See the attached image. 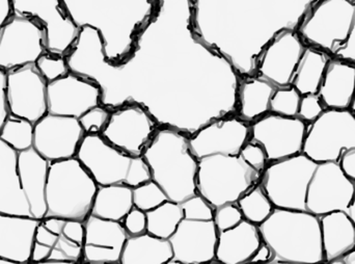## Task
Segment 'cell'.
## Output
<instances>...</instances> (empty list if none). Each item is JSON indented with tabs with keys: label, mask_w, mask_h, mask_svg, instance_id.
I'll list each match as a JSON object with an SVG mask.
<instances>
[{
	"label": "cell",
	"mask_w": 355,
	"mask_h": 264,
	"mask_svg": "<svg viewBox=\"0 0 355 264\" xmlns=\"http://www.w3.org/2000/svg\"><path fill=\"white\" fill-rule=\"evenodd\" d=\"M271 259H272V252H271L270 248L267 246L266 244L262 242L261 246L259 247L258 250L256 251L252 258H250V263H270Z\"/></svg>",
	"instance_id": "48"
},
{
	"label": "cell",
	"mask_w": 355,
	"mask_h": 264,
	"mask_svg": "<svg viewBox=\"0 0 355 264\" xmlns=\"http://www.w3.org/2000/svg\"><path fill=\"white\" fill-rule=\"evenodd\" d=\"M45 52L43 27L33 19L12 14L0 29V69L8 72L35 64Z\"/></svg>",
	"instance_id": "14"
},
{
	"label": "cell",
	"mask_w": 355,
	"mask_h": 264,
	"mask_svg": "<svg viewBox=\"0 0 355 264\" xmlns=\"http://www.w3.org/2000/svg\"><path fill=\"white\" fill-rule=\"evenodd\" d=\"M33 125L31 121L10 115L0 131V138L17 152L33 148Z\"/></svg>",
	"instance_id": "36"
},
{
	"label": "cell",
	"mask_w": 355,
	"mask_h": 264,
	"mask_svg": "<svg viewBox=\"0 0 355 264\" xmlns=\"http://www.w3.org/2000/svg\"><path fill=\"white\" fill-rule=\"evenodd\" d=\"M160 125L141 104H126L110 110V120L100 135L119 150L143 157Z\"/></svg>",
	"instance_id": "13"
},
{
	"label": "cell",
	"mask_w": 355,
	"mask_h": 264,
	"mask_svg": "<svg viewBox=\"0 0 355 264\" xmlns=\"http://www.w3.org/2000/svg\"><path fill=\"white\" fill-rule=\"evenodd\" d=\"M347 215H349L350 219L354 222V227H355V195L354 199H352V202L350 203L349 207H348Z\"/></svg>",
	"instance_id": "51"
},
{
	"label": "cell",
	"mask_w": 355,
	"mask_h": 264,
	"mask_svg": "<svg viewBox=\"0 0 355 264\" xmlns=\"http://www.w3.org/2000/svg\"><path fill=\"white\" fill-rule=\"evenodd\" d=\"M12 10L10 0H0V29L4 23L12 16Z\"/></svg>",
	"instance_id": "49"
},
{
	"label": "cell",
	"mask_w": 355,
	"mask_h": 264,
	"mask_svg": "<svg viewBox=\"0 0 355 264\" xmlns=\"http://www.w3.org/2000/svg\"><path fill=\"white\" fill-rule=\"evenodd\" d=\"M306 47L297 31H279L261 52L254 75L275 88L291 87L294 73Z\"/></svg>",
	"instance_id": "18"
},
{
	"label": "cell",
	"mask_w": 355,
	"mask_h": 264,
	"mask_svg": "<svg viewBox=\"0 0 355 264\" xmlns=\"http://www.w3.org/2000/svg\"><path fill=\"white\" fill-rule=\"evenodd\" d=\"M83 225L85 242L81 263H121L123 249L129 238L123 223L89 215Z\"/></svg>",
	"instance_id": "23"
},
{
	"label": "cell",
	"mask_w": 355,
	"mask_h": 264,
	"mask_svg": "<svg viewBox=\"0 0 355 264\" xmlns=\"http://www.w3.org/2000/svg\"><path fill=\"white\" fill-rule=\"evenodd\" d=\"M306 123L298 117L268 113L250 123L252 142L261 145L269 163L289 158L304 150Z\"/></svg>",
	"instance_id": "15"
},
{
	"label": "cell",
	"mask_w": 355,
	"mask_h": 264,
	"mask_svg": "<svg viewBox=\"0 0 355 264\" xmlns=\"http://www.w3.org/2000/svg\"><path fill=\"white\" fill-rule=\"evenodd\" d=\"M331 264H355V247L340 258L331 261Z\"/></svg>",
	"instance_id": "50"
},
{
	"label": "cell",
	"mask_w": 355,
	"mask_h": 264,
	"mask_svg": "<svg viewBox=\"0 0 355 264\" xmlns=\"http://www.w3.org/2000/svg\"><path fill=\"white\" fill-rule=\"evenodd\" d=\"M168 240L174 253L170 263H210L215 261L218 230L213 220L183 217Z\"/></svg>",
	"instance_id": "20"
},
{
	"label": "cell",
	"mask_w": 355,
	"mask_h": 264,
	"mask_svg": "<svg viewBox=\"0 0 355 264\" xmlns=\"http://www.w3.org/2000/svg\"><path fill=\"white\" fill-rule=\"evenodd\" d=\"M296 31L306 45L355 64V0H319Z\"/></svg>",
	"instance_id": "5"
},
{
	"label": "cell",
	"mask_w": 355,
	"mask_h": 264,
	"mask_svg": "<svg viewBox=\"0 0 355 264\" xmlns=\"http://www.w3.org/2000/svg\"><path fill=\"white\" fill-rule=\"evenodd\" d=\"M320 226L325 263H331L354 248V224L346 211L322 215Z\"/></svg>",
	"instance_id": "29"
},
{
	"label": "cell",
	"mask_w": 355,
	"mask_h": 264,
	"mask_svg": "<svg viewBox=\"0 0 355 264\" xmlns=\"http://www.w3.org/2000/svg\"><path fill=\"white\" fill-rule=\"evenodd\" d=\"M262 172L250 167L238 155L215 154L198 159L196 194L213 209L237 203L260 183Z\"/></svg>",
	"instance_id": "7"
},
{
	"label": "cell",
	"mask_w": 355,
	"mask_h": 264,
	"mask_svg": "<svg viewBox=\"0 0 355 264\" xmlns=\"http://www.w3.org/2000/svg\"><path fill=\"white\" fill-rule=\"evenodd\" d=\"M250 138V124L236 115L223 117L189 136L190 149L196 158L210 155H238Z\"/></svg>",
	"instance_id": "21"
},
{
	"label": "cell",
	"mask_w": 355,
	"mask_h": 264,
	"mask_svg": "<svg viewBox=\"0 0 355 264\" xmlns=\"http://www.w3.org/2000/svg\"><path fill=\"white\" fill-rule=\"evenodd\" d=\"M317 94L325 108L350 110L355 95V64L331 58Z\"/></svg>",
	"instance_id": "28"
},
{
	"label": "cell",
	"mask_w": 355,
	"mask_h": 264,
	"mask_svg": "<svg viewBox=\"0 0 355 264\" xmlns=\"http://www.w3.org/2000/svg\"><path fill=\"white\" fill-rule=\"evenodd\" d=\"M317 165L304 153L269 163L260 184L273 206L306 211V192Z\"/></svg>",
	"instance_id": "9"
},
{
	"label": "cell",
	"mask_w": 355,
	"mask_h": 264,
	"mask_svg": "<svg viewBox=\"0 0 355 264\" xmlns=\"http://www.w3.org/2000/svg\"><path fill=\"white\" fill-rule=\"evenodd\" d=\"M236 204L239 207L243 219L260 225L272 213L275 206L260 183L244 194Z\"/></svg>",
	"instance_id": "35"
},
{
	"label": "cell",
	"mask_w": 355,
	"mask_h": 264,
	"mask_svg": "<svg viewBox=\"0 0 355 264\" xmlns=\"http://www.w3.org/2000/svg\"><path fill=\"white\" fill-rule=\"evenodd\" d=\"M331 56L322 50L306 45L294 73L292 87L302 95L317 94Z\"/></svg>",
	"instance_id": "33"
},
{
	"label": "cell",
	"mask_w": 355,
	"mask_h": 264,
	"mask_svg": "<svg viewBox=\"0 0 355 264\" xmlns=\"http://www.w3.org/2000/svg\"><path fill=\"white\" fill-rule=\"evenodd\" d=\"M262 242L259 226L242 220L235 227L218 232L215 261L223 264L248 263Z\"/></svg>",
	"instance_id": "26"
},
{
	"label": "cell",
	"mask_w": 355,
	"mask_h": 264,
	"mask_svg": "<svg viewBox=\"0 0 355 264\" xmlns=\"http://www.w3.org/2000/svg\"><path fill=\"white\" fill-rule=\"evenodd\" d=\"M146 215L148 233L164 240H168L174 234L184 217L181 204L170 200L148 211Z\"/></svg>",
	"instance_id": "34"
},
{
	"label": "cell",
	"mask_w": 355,
	"mask_h": 264,
	"mask_svg": "<svg viewBox=\"0 0 355 264\" xmlns=\"http://www.w3.org/2000/svg\"><path fill=\"white\" fill-rule=\"evenodd\" d=\"M325 110L318 94H308L302 96L297 117L308 124L316 120Z\"/></svg>",
	"instance_id": "43"
},
{
	"label": "cell",
	"mask_w": 355,
	"mask_h": 264,
	"mask_svg": "<svg viewBox=\"0 0 355 264\" xmlns=\"http://www.w3.org/2000/svg\"><path fill=\"white\" fill-rule=\"evenodd\" d=\"M0 213L33 217L18 173V152L0 138Z\"/></svg>",
	"instance_id": "25"
},
{
	"label": "cell",
	"mask_w": 355,
	"mask_h": 264,
	"mask_svg": "<svg viewBox=\"0 0 355 264\" xmlns=\"http://www.w3.org/2000/svg\"><path fill=\"white\" fill-rule=\"evenodd\" d=\"M85 133L74 117L48 113L33 125V147L49 163L76 157Z\"/></svg>",
	"instance_id": "19"
},
{
	"label": "cell",
	"mask_w": 355,
	"mask_h": 264,
	"mask_svg": "<svg viewBox=\"0 0 355 264\" xmlns=\"http://www.w3.org/2000/svg\"><path fill=\"white\" fill-rule=\"evenodd\" d=\"M8 116L10 110L6 100V72L0 69V131Z\"/></svg>",
	"instance_id": "46"
},
{
	"label": "cell",
	"mask_w": 355,
	"mask_h": 264,
	"mask_svg": "<svg viewBox=\"0 0 355 264\" xmlns=\"http://www.w3.org/2000/svg\"><path fill=\"white\" fill-rule=\"evenodd\" d=\"M354 195L355 182L344 174L339 163H318L309 184L306 211L318 217L347 211Z\"/></svg>",
	"instance_id": "16"
},
{
	"label": "cell",
	"mask_w": 355,
	"mask_h": 264,
	"mask_svg": "<svg viewBox=\"0 0 355 264\" xmlns=\"http://www.w3.org/2000/svg\"><path fill=\"white\" fill-rule=\"evenodd\" d=\"M239 155L250 167L262 172V173L268 165L267 155L263 147L257 144V142H252V140H248L244 145L243 148L240 151Z\"/></svg>",
	"instance_id": "44"
},
{
	"label": "cell",
	"mask_w": 355,
	"mask_h": 264,
	"mask_svg": "<svg viewBox=\"0 0 355 264\" xmlns=\"http://www.w3.org/2000/svg\"><path fill=\"white\" fill-rule=\"evenodd\" d=\"M259 230L272 252L270 263H325L318 215L275 207Z\"/></svg>",
	"instance_id": "3"
},
{
	"label": "cell",
	"mask_w": 355,
	"mask_h": 264,
	"mask_svg": "<svg viewBox=\"0 0 355 264\" xmlns=\"http://www.w3.org/2000/svg\"><path fill=\"white\" fill-rule=\"evenodd\" d=\"M39 221L0 213V257L12 263H31L33 236Z\"/></svg>",
	"instance_id": "27"
},
{
	"label": "cell",
	"mask_w": 355,
	"mask_h": 264,
	"mask_svg": "<svg viewBox=\"0 0 355 264\" xmlns=\"http://www.w3.org/2000/svg\"><path fill=\"white\" fill-rule=\"evenodd\" d=\"M272 83L260 79L248 76L240 79L237 91L236 116L244 122L250 123L270 113V100L275 93Z\"/></svg>",
	"instance_id": "30"
},
{
	"label": "cell",
	"mask_w": 355,
	"mask_h": 264,
	"mask_svg": "<svg viewBox=\"0 0 355 264\" xmlns=\"http://www.w3.org/2000/svg\"><path fill=\"white\" fill-rule=\"evenodd\" d=\"M174 256L170 240L152 234L129 236L123 249L122 264H168Z\"/></svg>",
	"instance_id": "31"
},
{
	"label": "cell",
	"mask_w": 355,
	"mask_h": 264,
	"mask_svg": "<svg viewBox=\"0 0 355 264\" xmlns=\"http://www.w3.org/2000/svg\"><path fill=\"white\" fill-rule=\"evenodd\" d=\"M302 94L294 87L277 88L270 100V113L285 117H297Z\"/></svg>",
	"instance_id": "38"
},
{
	"label": "cell",
	"mask_w": 355,
	"mask_h": 264,
	"mask_svg": "<svg viewBox=\"0 0 355 264\" xmlns=\"http://www.w3.org/2000/svg\"><path fill=\"white\" fill-rule=\"evenodd\" d=\"M151 179L168 199L181 204L196 195L198 160L189 145V136L171 127L160 126L143 154Z\"/></svg>",
	"instance_id": "4"
},
{
	"label": "cell",
	"mask_w": 355,
	"mask_h": 264,
	"mask_svg": "<svg viewBox=\"0 0 355 264\" xmlns=\"http://www.w3.org/2000/svg\"><path fill=\"white\" fill-rule=\"evenodd\" d=\"M64 58L71 73L99 85L108 110L141 104L160 126L188 136L236 113L239 75L194 33L191 0H158L119 64L106 60L101 35L89 26L80 28Z\"/></svg>",
	"instance_id": "1"
},
{
	"label": "cell",
	"mask_w": 355,
	"mask_h": 264,
	"mask_svg": "<svg viewBox=\"0 0 355 264\" xmlns=\"http://www.w3.org/2000/svg\"><path fill=\"white\" fill-rule=\"evenodd\" d=\"M76 158L98 186L126 184L135 188L151 180L143 157H135L106 142L100 134H85Z\"/></svg>",
	"instance_id": "8"
},
{
	"label": "cell",
	"mask_w": 355,
	"mask_h": 264,
	"mask_svg": "<svg viewBox=\"0 0 355 264\" xmlns=\"http://www.w3.org/2000/svg\"><path fill=\"white\" fill-rule=\"evenodd\" d=\"M12 14L37 21L45 31L50 53L66 56L80 28L69 16L62 0H10Z\"/></svg>",
	"instance_id": "12"
},
{
	"label": "cell",
	"mask_w": 355,
	"mask_h": 264,
	"mask_svg": "<svg viewBox=\"0 0 355 264\" xmlns=\"http://www.w3.org/2000/svg\"><path fill=\"white\" fill-rule=\"evenodd\" d=\"M83 242L85 225L83 222L62 217H43L35 228L31 263H81Z\"/></svg>",
	"instance_id": "11"
},
{
	"label": "cell",
	"mask_w": 355,
	"mask_h": 264,
	"mask_svg": "<svg viewBox=\"0 0 355 264\" xmlns=\"http://www.w3.org/2000/svg\"><path fill=\"white\" fill-rule=\"evenodd\" d=\"M48 113L79 119L101 104V89L97 83L69 72L47 83Z\"/></svg>",
	"instance_id": "22"
},
{
	"label": "cell",
	"mask_w": 355,
	"mask_h": 264,
	"mask_svg": "<svg viewBox=\"0 0 355 264\" xmlns=\"http://www.w3.org/2000/svg\"><path fill=\"white\" fill-rule=\"evenodd\" d=\"M355 148V114L352 110L327 108L306 124L302 153L316 163H339L342 153Z\"/></svg>",
	"instance_id": "10"
},
{
	"label": "cell",
	"mask_w": 355,
	"mask_h": 264,
	"mask_svg": "<svg viewBox=\"0 0 355 264\" xmlns=\"http://www.w3.org/2000/svg\"><path fill=\"white\" fill-rule=\"evenodd\" d=\"M98 184L76 157L50 163L45 217L85 222L91 215Z\"/></svg>",
	"instance_id": "6"
},
{
	"label": "cell",
	"mask_w": 355,
	"mask_h": 264,
	"mask_svg": "<svg viewBox=\"0 0 355 264\" xmlns=\"http://www.w3.org/2000/svg\"><path fill=\"white\" fill-rule=\"evenodd\" d=\"M110 110L105 106H95L78 119L85 134H101L110 120Z\"/></svg>",
	"instance_id": "40"
},
{
	"label": "cell",
	"mask_w": 355,
	"mask_h": 264,
	"mask_svg": "<svg viewBox=\"0 0 355 264\" xmlns=\"http://www.w3.org/2000/svg\"><path fill=\"white\" fill-rule=\"evenodd\" d=\"M75 24L98 31L106 60L123 62L141 29L157 10L158 0H62Z\"/></svg>",
	"instance_id": "2"
},
{
	"label": "cell",
	"mask_w": 355,
	"mask_h": 264,
	"mask_svg": "<svg viewBox=\"0 0 355 264\" xmlns=\"http://www.w3.org/2000/svg\"><path fill=\"white\" fill-rule=\"evenodd\" d=\"M340 167L349 179L355 182V148L344 151L339 160Z\"/></svg>",
	"instance_id": "47"
},
{
	"label": "cell",
	"mask_w": 355,
	"mask_h": 264,
	"mask_svg": "<svg viewBox=\"0 0 355 264\" xmlns=\"http://www.w3.org/2000/svg\"><path fill=\"white\" fill-rule=\"evenodd\" d=\"M184 217L196 220H213L214 209L206 200L198 196L191 197L181 203Z\"/></svg>",
	"instance_id": "42"
},
{
	"label": "cell",
	"mask_w": 355,
	"mask_h": 264,
	"mask_svg": "<svg viewBox=\"0 0 355 264\" xmlns=\"http://www.w3.org/2000/svg\"><path fill=\"white\" fill-rule=\"evenodd\" d=\"M0 264H14L12 263V261H6V259L2 258V257H0Z\"/></svg>",
	"instance_id": "52"
},
{
	"label": "cell",
	"mask_w": 355,
	"mask_h": 264,
	"mask_svg": "<svg viewBox=\"0 0 355 264\" xmlns=\"http://www.w3.org/2000/svg\"><path fill=\"white\" fill-rule=\"evenodd\" d=\"M350 110H352V112H354L355 114V95H354V102H352V108H350Z\"/></svg>",
	"instance_id": "53"
},
{
	"label": "cell",
	"mask_w": 355,
	"mask_h": 264,
	"mask_svg": "<svg viewBox=\"0 0 355 264\" xmlns=\"http://www.w3.org/2000/svg\"><path fill=\"white\" fill-rule=\"evenodd\" d=\"M133 188L126 184L98 186L91 215L123 223L133 204Z\"/></svg>",
	"instance_id": "32"
},
{
	"label": "cell",
	"mask_w": 355,
	"mask_h": 264,
	"mask_svg": "<svg viewBox=\"0 0 355 264\" xmlns=\"http://www.w3.org/2000/svg\"><path fill=\"white\" fill-rule=\"evenodd\" d=\"M129 236H141L147 232V215L145 211L133 207L123 221Z\"/></svg>",
	"instance_id": "45"
},
{
	"label": "cell",
	"mask_w": 355,
	"mask_h": 264,
	"mask_svg": "<svg viewBox=\"0 0 355 264\" xmlns=\"http://www.w3.org/2000/svg\"><path fill=\"white\" fill-rule=\"evenodd\" d=\"M242 220H244L243 215L236 203L217 207L213 213V221L218 232L235 227Z\"/></svg>",
	"instance_id": "41"
},
{
	"label": "cell",
	"mask_w": 355,
	"mask_h": 264,
	"mask_svg": "<svg viewBox=\"0 0 355 264\" xmlns=\"http://www.w3.org/2000/svg\"><path fill=\"white\" fill-rule=\"evenodd\" d=\"M50 163L39 154L35 149L18 152V173L21 186L26 197L33 219L45 217L46 185Z\"/></svg>",
	"instance_id": "24"
},
{
	"label": "cell",
	"mask_w": 355,
	"mask_h": 264,
	"mask_svg": "<svg viewBox=\"0 0 355 264\" xmlns=\"http://www.w3.org/2000/svg\"><path fill=\"white\" fill-rule=\"evenodd\" d=\"M47 81L35 64L6 72L10 115L37 123L48 114Z\"/></svg>",
	"instance_id": "17"
},
{
	"label": "cell",
	"mask_w": 355,
	"mask_h": 264,
	"mask_svg": "<svg viewBox=\"0 0 355 264\" xmlns=\"http://www.w3.org/2000/svg\"><path fill=\"white\" fill-rule=\"evenodd\" d=\"M133 204L137 208L148 213L168 201V196L153 180L144 182L133 188Z\"/></svg>",
	"instance_id": "37"
},
{
	"label": "cell",
	"mask_w": 355,
	"mask_h": 264,
	"mask_svg": "<svg viewBox=\"0 0 355 264\" xmlns=\"http://www.w3.org/2000/svg\"><path fill=\"white\" fill-rule=\"evenodd\" d=\"M35 65L47 83H51L70 72L64 56L48 51L40 56Z\"/></svg>",
	"instance_id": "39"
}]
</instances>
